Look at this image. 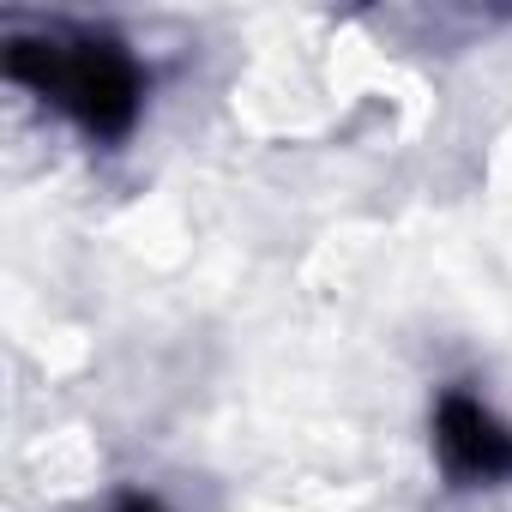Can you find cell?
<instances>
[{"mask_svg":"<svg viewBox=\"0 0 512 512\" xmlns=\"http://www.w3.org/2000/svg\"><path fill=\"white\" fill-rule=\"evenodd\" d=\"M7 73L67 109L91 139H127L139 121L145 79L133 55L109 37H37V43H7Z\"/></svg>","mask_w":512,"mask_h":512,"instance_id":"cell-1","label":"cell"},{"mask_svg":"<svg viewBox=\"0 0 512 512\" xmlns=\"http://www.w3.org/2000/svg\"><path fill=\"white\" fill-rule=\"evenodd\" d=\"M434 452L458 482H512V422H500L464 386H446L434 404Z\"/></svg>","mask_w":512,"mask_h":512,"instance_id":"cell-2","label":"cell"},{"mask_svg":"<svg viewBox=\"0 0 512 512\" xmlns=\"http://www.w3.org/2000/svg\"><path fill=\"white\" fill-rule=\"evenodd\" d=\"M115 512H163V506H157V500H145V494H127Z\"/></svg>","mask_w":512,"mask_h":512,"instance_id":"cell-3","label":"cell"}]
</instances>
